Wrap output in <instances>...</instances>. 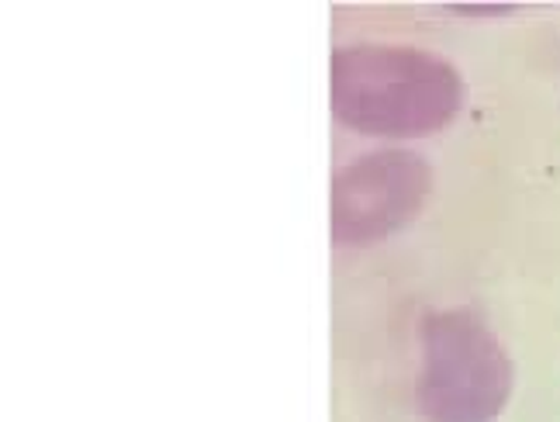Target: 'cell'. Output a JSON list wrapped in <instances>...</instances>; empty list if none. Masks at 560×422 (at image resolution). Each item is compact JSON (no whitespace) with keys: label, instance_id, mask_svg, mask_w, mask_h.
<instances>
[{"label":"cell","instance_id":"3957f363","mask_svg":"<svg viewBox=\"0 0 560 422\" xmlns=\"http://www.w3.org/2000/svg\"><path fill=\"white\" fill-rule=\"evenodd\" d=\"M433 187V171L419 153L381 150L357 156L332 177V239L371 246L412 222Z\"/></svg>","mask_w":560,"mask_h":422},{"label":"cell","instance_id":"6da1fadb","mask_svg":"<svg viewBox=\"0 0 560 422\" xmlns=\"http://www.w3.org/2000/svg\"><path fill=\"white\" fill-rule=\"evenodd\" d=\"M329 77L336 118L363 136L440 132L464 104L460 70L416 46H342L332 52Z\"/></svg>","mask_w":560,"mask_h":422},{"label":"cell","instance_id":"7a4b0ae2","mask_svg":"<svg viewBox=\"0 0 560 422\" xmlns=\"http://www.w3.org/2000/svg\"><path fill=\"white\" fill-rule=\"evenodd\" d=\"M416 406L429 422H494L512 395V361L467 308L433 312L419 329Z\"/></svg>","mask_w":560,"mask_h":422}]
</instances>
